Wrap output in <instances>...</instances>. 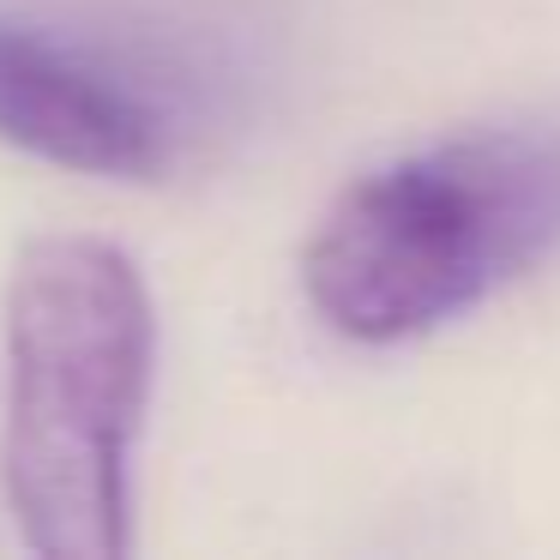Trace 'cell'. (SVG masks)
I'll use <instances>...</instances> for the list:
<instances>
[{
	"label": "cell",
	"mask_w": 560,
	"mask_h": 560,
	"mask_svg": "<svg viewBox=\"0 0 560 560\" xmlns=\"http://www.w3.org/2000/svg\"><path fill=\"white\" fill-rule=\"evenodd\" d=\"M0 482L37 555L133 548V452L158 374L145 271L103 235H37L7 271Z\"/></svg>",
	"instance_id": "6da1fadb"
},
{
	"label": "cell",
	"mask_w": 560,
	"mask_h": 560,
	"mask_svg": "<svg viewBox=\"0 0 560 560\" xmlns=\"http://www.w3.org/2000/svg\"><path fill=\"white\" fill-rule=\"evenodd\" d=\"M560 254V121H512L380 163L302 254L314 314L350 343L452 326Z\"/></svg>",
	"instance_id": "7a4b0ae2"
},
{
	"label": "cell",
	"mask_w": 560,
	"mask_h": 560,
	"mask_svg": "<svg viewBox=\"0 0 560 560\" xmlns=\"http://www.w3.org/2000/svg\"><path fill=\"white\" fill-rule=\"evenodd\" d=\"M0 145L73 175L158 182L175 163V121L103 49L0 13Z\"/></svg>",
	"instance_id": "3957f363"
}]
</instances>
